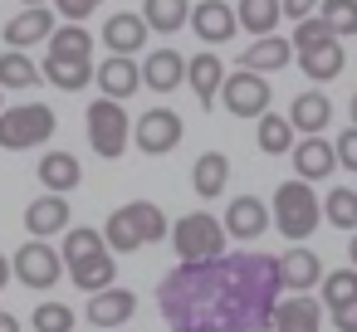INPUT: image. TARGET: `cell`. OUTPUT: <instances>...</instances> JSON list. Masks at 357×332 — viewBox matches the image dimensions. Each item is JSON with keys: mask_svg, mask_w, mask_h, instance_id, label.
<instances>
[{"mask_svg": "<svg viewBox=\"0 0 357 332\" xmlns=\"http://www.w3.org/2000/svg\"><path fill=\"white\" fill-rule=\"evenodd\" d=\"M279 288V254L240 249L206 264H176L157 283V303L176 332H269Z\"/></svg>", "mask_w": 357, "mask_h": 332, "instance_id": "obj_1", "label": "cell"}, {"mask_svg": "<svg viewBox=\"0 0 357 332\" xmlns=\"http://www.w3.org/2000/svg\"><path fill=\"white\" fill-rule=\"evenodd\" d=\"M318 220H323V200L308 191L303 176H294V181H284V186L274 191V225H279L284 239L303 244V239L318 230Z\"/></svg>", "mask_w": 357, "mask_h": 332, "instance_id": "obj_2", "label": "cell"}, {"mask_svg": "<svg viewBox=\"0 0 357 332\" xmlns=\"http://www.w3.org/2000/svg\"><path fill=\"white\" fill-rule=\"evenodd\" d=\"M172 244L181 264H206L225 254V220H215L211 210H191L172 225Z\"/></svg>", "mask_w": 357, "mask_h": 332, "instance_id": "obj_3", "label": "cell"}, {"mask_svg": "<svg viewBox=\"0 0 357 332\" xmlns=\"http://www.w3.org/2000/svg\"><path fill=\"white\" fill-rule=\"evenodd\" d=\"M54 127H59L54 122V108H45V103L6 108V113H0V147H6V152H30V147L50 142Z\"/></svg>", "mask_w": 357, "mask_h": 332, "instance_id": "obj_4", "label": "cell"}, {"mask_svg": "<svg viewBox=\"0 0 357 332\" xmlns=\"http://www.w3.org/2000/svg\"><path fill=\"white\" fill-rule=\"evenodd\" d=\"M132 142V118L123 113L118 98H98L89 108V147L103 157V161H118Z\"/></svg>", "mask_w": 357, "mask_h": 332, "instance_id": "obj_5", "label": "cell"}, {"mask_svg": "<svg viewBox=\"0 0 357 332\" xmlns=\"http://www.w3.org/2000/svg\"><path fill=\"white\" fill-rule=\"evenodd\" d=\"M10 269H15V278L25 283V288H54L69 269H64V254L54 249V244H45V239H30V244H20L15 254H10Z\"/></svg>", "mask_w": 357, "mask_h": 332, "instance_id": "obj_6", "label": "cell"}, {"mask_svg": "<svg viewBox=\"0 0 357 332\" xmlns=\"http://www.w3.org/2000/svg\"><path fill=\"white\" fill-rule=\"evenodd\" d=\"M220 103L230 118H264L269 113V79L255 69H235L220 84Z\"/></svg>", "mask_w": 357, "mask_h": 332, "instance_id": "obj_7", "label": "cell"}, {"mask_svg": "<svg viewBox=\"0 0 357 332\" xmlns=\"http://www.w3.org/2000/svg\"><path fill=\"white\" fill-rule=\"evenodd\" d=\"M132 142H137L142 157H167L181 142V118L172 108H152V113H142L132 122Z\"/></svg>", "mask_w": 357, "mask_h": 332, "instance_id": "obj_8", "label": "cell"}, {"mask_svg": "<svg viewBox=\"0 0 357 332\" xmlns=\"http://www.w3.org/2000/svg\"><path fill=\"white\" fill-rule=\"evenodd\" d=\"M191 30L206 45H225V40H235L240 15L230 10V0H196V6H191Z\"/></svg>", "mask_w": 357, "mask_h": 332, "instance_id": "obj_9", "label": "cell"}, {"mask_svg": "<svg viewBox=\"0 0 357 332\" xmlns=\"http://www.w3.org/2000/svg\"><path fill=\"white\" fill-rule=\"evenodd\" d=\"M132 313H137V293H132V288H103V293H89V308H84V317H89L93 327H103V332H118Z\"/></svg>", "mask_w": 357, "mask_h": 332, "instance_id": "obj_10", "label": "cell"}, {"mask_svg": "<svg viewBox=\"0 0 357 332\" xmlns=\"http://www.w3.org/2000/svg\"><path fill=\"white\" fill-rule=\"evenodd\" d=\"M98 88H103V98H132L137 88H142V64L132 59V54H108L103 64H98V79H93Z\"/></svg>", "mask_w": 357, "mask_h": 332, "instance_id": "obj_11", "label": "cell"}, {"mask_svg": "<svg viewBox=\"0 0 357 332\" xmlns=\"http://www.w3.org/2000/svg\"><path fill=\"white\" fill-rule=\"evenodd\" d=\"M59 25H54V10L50 6H25L10 25H6V45L10 49H30V45H50V35H54Z\"/></svg>", "mask_w": 357, "mask_h": 332, "instance_id": "obj_12", "label": "cell"}, {"mask_svg": "<svg viewBox=\"0 0 357 332\" xmlns=\"http://www.w3.org/2000/svg\"><path fill=\"white\" fill-rule=\"evenodd\" d=\"M147 40H152V30H147L142 15L113 10V15L103 20V45H108V54H137V49H147Z\"/></svg>", "mask_w": 357, "mask_h": 332, "instance_id": "obj_13", "label": "cell"}, {"mask_svg": "<svg viewBox=\"0 0 357 332\" xmlns=\"http://www.w3.org/2000/svg\"><path fill=\"white\" fill-rule=\"evenodd\" d=\"M323 298H308V293H289L279 308H274V332H318L323 327Z\"/></svg>", "mask_w": 357, "mask_h": 332, "instance_id": "obj_14", "label": "cell"}, {"mask_svg": "<svg viewBox=\"0 0 357 332\" xmlns=\"http://www.w3.org/2000/svg\"><path fill=\"white\" fill-rule=\"evenodd\" d=\"M269 230V205L259 196H235L225 210V235L230 239H259Z\"/></svg>", "mask_w": 357, "mask_h": 332, "instance_id": "obj_15", "label": "cell"}, {"mask_svg": "<svg viewBox=\"0 0 357 332\" xmlns=\"http://www.w3.org/2000/svg\"><path fill=\"white\" fill-rule=\"evenodd\" d=\"M279 278L289 293H308L313 283H323V259L303 244H294L289 254H279Z\"/></svg>", "mask_w": 357, "mask_h": 332, "instance_id": "obj_16", "label": "cell"}, {"mask_svg": "<svg viewBox=\"0 0 357 332\" xmlns=\"http://www.w3.org/2000/svg\"><path fill=\"white\" fill-rule=\"evenodd\" d=\"M142 84H147L152 93L181 88V84H186V59H181L176 49H152V54L142 59Z\"/></svg>", "mask_w": 357, "mask_h": 332, "instance_id": "obj_17", "label": "cell"}, {"mask_svg": "<svg viewBox=\"0 0 357 332\" xmlns=\"http://www.w3.org/2000/svg\"><path fill=\"white\" fill-rule=\"evenodd\" d=\"M294 171L303 176V181H323V176H333L337 171V152H333V142H323V137H303V142H294Z\"/></svg>", "mask_w": 357, "mask_h": 332, "instance_id": "obj_18", "label": "cell"}, {"mask_svg": "<svg viewBox=\"0 0 357 332\" xmlns=\"http://www.w3.org/2000/svg\"><path fill=\"white\" fill-rule=\"evenodd\" d=\"M289 59H294V40L259 35L255 45H245V54H240V69H255V74H279Z\"/></svg>", "mask_w": 357, "mask_h": 332, "instance_id": "obj_19", "label": "cell"}, {"mask_svg": "<svg viewBox=\"0 0 357 332\" xmlns=\"http://www.w3.org/2000/svg\"><path fill=\"white\" fill-rule=\"evenodd\" d=\"M186 79H191V93H196V103L201 108H215V98H220V84H225V64H220V54H196L191 64H186Z\"/></svg>", "mask_w": 357, "mask_h": 332, "instance_id": "obj_20", "label": "cell"}, {"mask_svg": "<svg viewBox=\"0 0 357 332\" xmlns=\"http://www.w3.org/2000/svg\"><path fill=\"white\" fill-rule=\"evenodd\" d=\"M64 225H69V200L64 196H35L30 200V210H25V230L35 235V239H45V235H64Z\"/></svg>", "mask_w": 357, "mask_h": 332, "instance_id": "obj_21", "label": "cell"}, {"mask_svg": "<svg viewBox=\"0 0 357 332\" xmlns=\"http://www.w3.org/2000/svg\"><path fill=\"white\" fill-rule=\"evenodd\" d=\"M35 171H40V186L54 191V196H69V191L84 181V166H79L74 152H50V157H40Z\"/></svg>", "mask_w": 357, "mask_h": 332, "instance_id": "obj_22", "label": "cell"}, {"mask_svg": "<svg viewBox=\"0 0 357 332\" xmlns=\"http://www.w3.org/2000/svg\"><path fill=\"white\" fill-rule=\"evenodd\" d=\"M328 118H333V103H328V93H323V88L298 93V98H294V108H289V122H294L303 137H318V132L328 127Z\"/></svg>", "mask_w": 357, "mask_h": 332, "instance_id": "obj_23", "label": "cell"}, {"mask_svg": "<svg viewBox=\"0 0 357 332\" xmlns=\"http://www.w3.org/2000/svg\"><path fill=\"white\" fill-rule=\"evenodd\" d=\"M40 69H45V84H54V88H64V93H79L84 84L98 79L93 59H54V54H45Z\"/></svg>", "mask_w": 357, "mask_h": 332, "instance_id": "obj_24", "label": "cell"}, {"mask_svg": "<svg viewBox=\"0 0 357 332\" xmlns=\"http://www.w3.org/2000/svg\"><path fill=\"white\" fill-rule=\"evenodd\" d=\"M191 186H196V196H206V200L225 196V186H230V157H225V152H206V157H196V166H191Z\"/></svg>", "mask_w": 357, "mask_h": 332, "instance_id": "obj_25", "label": "cell"}, {"mask_svg": "<svg viewBox=\"0 0 357 332\" xmlns=\"http://www.w3.org/2000/svg\"><path fill=\"white\" fill-rule=\"evenodd\" d=\"M235 15H240V30L259 40V35H274V25L284 20V0H240Z\"/></svg>", "mask_w": 357, "mask_h": 332, "instance_id": "obj_26", "label": "cell"}, {"mask_svg": "<svg viewBox=\"0 0 357 332\" xmlns=\"http://www.w3.org/2000/svg\"><path fill=\"white\" fill-rule=\"evenodd\" d=\"M142 20H147V30H157V35H176V30L191 20V0H147V6H142Z\"/></svg>", "mask_w": 357, "mask_h": 332, "instance_id": "obj_27", "label": "cell"}, {"mask_svg": "<svg viewBox=\"0 0 357 332\" xmlns=\"http://www.w3.org/2000/svg\"><path fill=\"white\" fill-rule=\"evenodd\" d=\"M113 249H103V254H93V259H84V264H74L69 269V278H74V288H84V293H103V288H113Z\"/></svg>", "mask_w": 357, "mask_h": 332, "instance_id": "obj_28", "label": "cell"}, {"mask_svg": "<svg viewBox=\"0 0 357 332\" xmlns=\"http://www.w3.org/2000/svg\"><path fill=\"white\" fill-rule=\"evenodd\" d=\"M35 84H45V69H35V59L25 49L0 54V88H35Z\"/></svg>", "mask_w": 357, "mask_h": 332, "instance_id": "obj_29", "label": "cell"}, {"mask_svg": "<svg viewBox=\"0 0 357 332\" xmlns=\"http://www.w3.org/2000/svg\"><path fill=\"white\" fill-rule=\"evenodd\" d=\"M342 45L333 40V45H323V49H308V54H298V69H303V79H318V84H328V79H337L342 74Z\"/></svg>", "mask_w": 357, "mask_h": 332, "instance_id": "obj_30", "label": "cell"}, {"mask_svg": "<svg viewBox=\"0 0 357 332\" xmlns=\"http://www.w3.org/2000/svg\"><path fill=\"white\" fill-rule=\"evenodd\" d=\"M294 132H298V127H294L289 118H274V113H269V118H259V127H255V142H259V152H269V157H284V152H294V142H298Z\"/></svg>", "mask_w": 357, "mask_h": 332, "instance_id": "obj_31", "label": "cell"}, {"mask_svg": "<svg viewBox=\"0 0 357 332\" xmlns=\"http://www.w3.org/2000/svg\"><path fill=\"white\" fill-rule=\"evenodd\" d=\"M50 54H54V59H89V54H93V35L69 20V25H59V30L50 35Z\"/></svg>", "mask_w": 357, "mask_h": 332, "instance_id": "obj_32", "label": "cell"}, {"mask_svg": "<svg viewBox=\"0 0 357 332\" xmlns=\"http://www.w3.org/2000/svg\"><path fill=\"white\" fill-rule=\"evenodd\" d=\"M103 239H108V249H113V254H132V249H142V244H147V239H142V230L132 225L128 205L108 215V225H103Z\"/></svg>", "mask_w": 357, "mask_h": 332, "instance_id": "obj_33", "label": "cell"}, {"mask_svg": "<svg viewBox=\"0 0 357 332\" xmlns=\"http://www.w3.org/2000/svg\"><path fill=\"white\" fill-rule=\"evenodd\" d=\"M323 220L333 225V230H357V191H347V186H333L328 196H323Z\"/></svg>", "mask_w": 357, "mask_h": 332, "instance_id": "obj_34", "label": "cell"}, {"mask_svg": "<svg viewBox=\"0 0 357 332\" xmlns=\"http://www.w3.org/2000/svg\"><path fill=\"white\" fill-rule=\"evenodd\" d=\"M108 249V239H103V230H89V225H79L74 235H64V269H74V264H84V259H93V254H103Z\"/></svg>", "mask_w": 357, "mask_h": 332, "instance_id": "obj_35", "label": "cell"}, {"mask_svg": "<svg viewBox=\"0 0 357 332\" xmlns=\"http://www.w3.org/2000/svg\"><path fill=\"white\" fill-rule=\"evenodd\" d=\"M323 308L328 313H337V308H347V303H357V269H337V274H323Z\"/></svg>", "mask_w": 357, "mask_h": 332, "instance_id": "obj_36", "label": "cell"}, {"mask_svg": "<svg viewBox=\"0 0 357 332\" xmlns=\"http://www.w3.org/2000/svg\"><path fill=\"white\" fill-rule=\"evenodd\" d=\"M128 215H132V225L142 230V239H147V244H157V239H172V225H167L162 205H152V200H132V205H128Z\"/></svg>", "mask_w": 357, "mask_h": 332, "instance_id": "obj_37", "label": "cell"}, {"mask_svg": "<svg viewBox=\"0 0 357 332\" xmlns=\"http://www.w3.org/2000/svg\"><path fill=\"white\" fill-rule=\"evenodd\" d=\"M289 40H294V59H298V54H308V49L333 45L337 35L328 30V20H323V15H308V20H298V25H294V35H289Z\"/></svg>", "mask_w": 357, "mask_h": 332, "instance_id": "obj_38", "label": "cell"}, {"mask_svg": "<svg viewBox=\"0 0 357 332\" xmlns=\"http://www.w3.org/2000/svg\"><path fill=\"white\" fill-rule=\"evenodd\" d=\"M318 15L328 20V30H333L337 40L357 35V0H323V6H318Z\"/></svg>", "mask_w": 357, "mask_h": 332, "instance_id": "obj_39", "label": "cell"}, {"mask_svg": "<svg viewBox=\"0 0 357 332\" xmlns=\"http://www.w3.org/2000/svg\"><path fill=\"white\" fill-rule=\"evenodd\" d=\"M35 332H74V308H64V303H40V308H35Z\"/></svg>", "mask_w": 357, "mask_h": 332, "instance_id": "obj_40", "label": "cell"}, {"mask_svg": "<svg viewBox=\"0 0 357 332\" xmlns=\"http://www.w3.org/2000/svg\"><path fill=\"white\" fill-rule=\"evenodd\" d=\"M333 152H337V166L357 171V127H342L337 142H333Z\"/></svg>", "mask_w": 357, "mask_h": 332, "instance_id": "obj_41", "label": "cell"}, {"mask_svg": "<svg viewBox=\"0 0 357 332\" xmlns=\"http://www.w3.org/2000/svg\"><path fill=\"white\" fill-rule=\"evenodd\" d=\"M54 6H59V15H64V20H74V25H79V20H89V15L103 6V0H54Z\"/></svg>", "mask_w": 357, "mask_h": 332, "instance_id": "obj_42", "label": "cell"}, {"mask_svg": "<svg viewBox=\"0 0 357 332\" xmlns=\"http://www.w3.org/2000/svg\"><path fill=\"white\" fill-rule=\"evenodd\" d=\"M318 6L323 0H284V15L298 25V20H308V15H318Z\"/></svg>", "mask_w": 357, "mask_h": 332, "instance_id": "obj_43", "label": "cell"}, {"mask_svg": "<svg viewBox=\"0 0 357 332\" xmlns=\"http://www.w3.org/2000/svg\"><path fill=\"white\" fill-rule=\"evenodd\" d=\"M328 317H333L337 332H357V303H347V308H337V313H328Z\"/></svg>", "mask_w": 357, "mask_h": 332, "instance_id": "obj_44", "label": "cell"}, {"mask_svg": "<svg viewBox=\"0 0 357 332\" xmlns=\"http://www.w3.org/2000/svg\"><path fill=\"white\" fill-rule=\"evenodd\" d=\"M0 332H20V317L15 313H0Z\"/></svg>", "mask_w": 357, "mask_h": 332, "instance_id": "obj_45", "label": "cell"}, {"mask_svg": "<svg viewBox=\"0 0 357 332\" xmlns=\"http://www.w3.org/2000/svg\"><path fill=\"white\" fill-rule=\"evenodd\" d=\"M10 278H15V269H10V259H6V254H0V288H6Z\"/></svg>", "mask_w": 357, "mask_h": 332, "instance_id": "obj_46", "label": "cell"}, {"mask_svg": "<svg viewBox=\"0 0 357 332\" xmlns=\"http://www.w3.org/2000/svg\"><path fill=\"white\" fill-rule=\"evenodd\" d=\"M347 259H352V269H357V230H352V239H347Z\"/></svg>", "mask_w": 357, "mask_h": 332, "instance_id": "obj_47", "label": "cell"}, {"mask_svg": "<svg viewBox=\"0 0 357 332\" xmlns=\"http://www.w3.org/2000/svg\"><path fill=\"white\" fill-rule=\"evenodd\" d=\"M352 127H357V93H352Z\"/></svg>", "mask_w": 357, "mask_h": 332, "instance_id": "obj_48", "label": "cell"}, {"mask_svg": "<svg viewBox=\"0 0 357 332\" xmlns=\"http://www.w3.org/2000/svg\"><path fill=\"white\" fill-rule=\"evenodd\" d=\"M20 6H45V0H20Z\"/></svg>", "mask_w": 357, "mask_h": 332, "instance_id": "obj_49", "label": "cell"}, {"mask_svg": "<svg viewBox=\"0 0 357 332\" xmlns=\"http://www.w3.org/2000/svg\"><path fill=\"white\" fill-rule=\"evenodd\" d=\"M0 113H6V108H0Z\"/></svg>", "mask_w": 357, "mask_h": 332, "instance_id": "obj_50", "label": "cell"}]
</instances>
